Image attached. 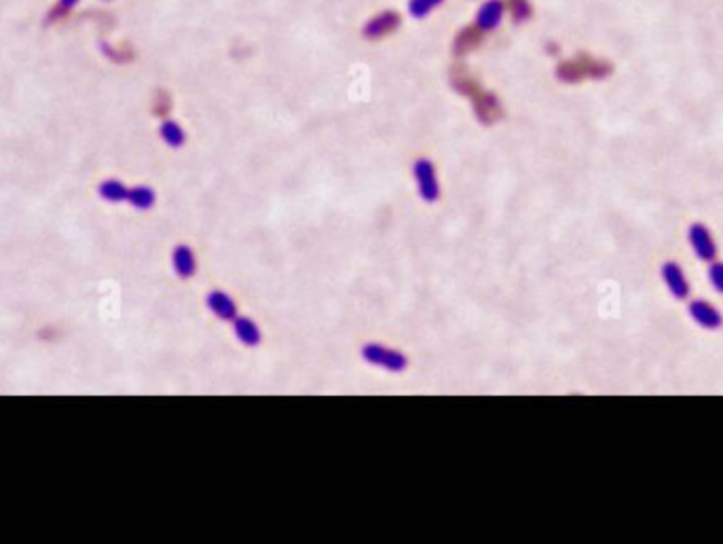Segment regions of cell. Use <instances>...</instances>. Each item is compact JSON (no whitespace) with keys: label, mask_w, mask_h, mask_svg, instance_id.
<instances>
[{"label":"cell","mask_w":723,"mask_h":544,"mask_svg":"<svg viewBox=\"0 0 723 544\" xmlns=\"http://www.w3.org/2000/svg\"><path fill=\"white\" fill-rule=\"evenodd\" d=\"M159 134L161 138H163V142H165L167 146H171V149H180V146L184 144V140H186L184 129H182L176 121H163V123H161Z\"/></svg>","instance_id":"11"},{"label":"cell","mask_w":723,"mask_h":544,"mask_svg":"<svg viewBox=\"0 0 723 544\" xmlns=\"http://www.w3.org/2000/svg\"><path fill=\"white\" fill-rule=\"evenodd\" d=\"M505 13V2L503 0H484L481 9L476 11V26L482 32H491L495 30Z\"/></svg>","instance_id":"6"},{"label":"cell","mask_w":723,"mask_h":544,"mask_svg":"<svg viewBox=\"0 0 723 544\" xmlns=\"http://www.w3.org/2000/svg\"><path fill=\"white\" fill-rule=\"evenodd\" d=\"M173 270L180 277H188V275L195 273V257H193L191 248L178 246L173 250Z\"/></svg>","instance_id":"10"},{"label":"cell","mask_w":723,"mask_h":544,"mask_svg":"<svg viewBox=\"0 0 723 544\" xmlns=\"http://www.w3.org/2000/svg\"><path fill=\"white\" fill-rule=\"evenodd\" d=\"M79 4V0H60V9L62 11H70Z\"/></svg>","instance_id":"19"},{"label":"cell","mask_w":723,"mask_h":544,"mask_svg":"<svg viewBox=\"0 0 723 544\" xmlns=\"http://www.w3.org/2000/svg\"><path fill=\"white\" fill-rule=\"evenodd\" d=\"M709 282L717 292H723V263H713L709 267Z\"/></svg>","instance_id":"18"},{"label":"cell","mask_w":723,"mask_h":544,"mask_svg":"<svg viewBox=\"0 0 723 544\" xmlns=\"http://www.w3.org/2000/svg\"><path fill=\"white\" fill-rule=\"evenodd\" d=\"M609 75V66L603 64V62H596V60H590L586 55L577 58V60H571V62H564L559 66V73L557 77L564 81V83H577L586 77H594V79H603Z\"/></svg>","instance_id":"1"},{"label":"cell","mask_w":723,"mask_h":544,"mask_svg":"<svg viewBox=\"0 0 723 544\" xmlns=\"http://www.w3.org/2000/svg\"><path fill=\"white\" fill-rule=\"evenodd\" d=\"M208 303H210V307L218 314V316H223V318H231L233 314H235V305H233V301L227 297V294H223V292H212L210 297H208Z\"/></svg>","instance_id":"14"},{"label":"cell","mask_w":723,"mask_h":544,"mask_svg":"<svg viewBox=\"0 0 723 544\" xmlns=\"http://www.w3.org/2000/svg\"><path fill=\"white\" fill-rule=\"evenodd\" d=\"M482 36H484V32H482L478 26L461 30L459 36L455 38V53L457 55H466L468 51L476 49L478 45H482Z\"/></svg>","instance_id":"9"},{"label":"cell","mask_w":723,"mask_h":544,"mask_svg":"<svg viewBox=\"0 0 723 544\" xmlns=\"http://www.w3.org/2000/svg\"><path fill=\"white\" fill-rule=\"evenodd\" d=\"M662 279H664L668 292H670L675 299H687V294H690V282H687L685 273H683V270H681L677 263L668 261V263L662 265Z\"/></svg>","instance_id":"5"},{"label":"cell","mask_w":723,"mask_h":544,"mask_svg":"<svg viewBox=\"0 0 723 544\" xmlns=\"http://www.w3.org/2000/svg\"><path fill=\"white\" fill-rule=\"evenodd\" d=\"M414 178L419 182V188L425 199H436L438 197V181L434 174V166L427 159H419L412 168Z\"/></svg>","instance_id":"7"},{"label":"cell","mask_w":723,"mask_h":544,"mask_svg":"<svg viewBox=\"0 0 723 544\" xmlns=\"http://www.w3.org/2000/svg\"><path fill=\"white\" fill-rule=\"evenodd\" d=\"M687 311H690L692 320H694L698 326H702V329L715 331V329H719L723 324L722 311H719L717 307H713L711 303L702 301V299L692 301L690 307H687Z\"/></svg>","instance_id":"4"},{"label":"cell","mask_w":723,"mask_h":544,"mask_svg":"<svg viewBox=\"0 0 723 544\" xmlns=\"http://www.w3.org/2000/svg\"><path fill=\"white\" fill-rule=\"evenodd\" d=\"M97 193L108 203H123L129 197V188L121 181H117V178H108V181L100 182Z\"/></svg>","instance_id":"8"},{"label":"cell","mask_w":723,"mask_h":544,"mask_svg":"<svg viewBox=\"0 0 723 544\" xmlns=\"http://www.w3.org/2000/svg\"><path fill=\"white\" fill-rule=\"evenodd\" d=\"M476 114L484 123H491L499 117V100L491 93L481 95V100L476 102Z\"/></svg>","instance_id":"13"},{"label":"cell","mask_w":723,"mask_h":544,"mask_svg":"<svg viewBox=\"0 0 723 544\" xmlns=\"http://www.w3.org/2000/svg\"><path fill=\"white\" fill-rule=\"evenodd\" d=\"M687 240H690V246L692 250L696 252V257L700 261H715L717 257V244L709 231L707 225L702 223H694L687 231Z\"/></svg>","instance_id":"2"},{"label":"cell","mask_w":723,"mask_h":544,"mask_svg":"<svg viewBox=\"0 0 723 544\" xmlns=\"http://www.w3.org/2000/svg\"><path fill=\"white\" fill-rule=\"evenodd\" d=\"M444 0H408V13L414 19H423L427 17L434 9H438Z\"/></svg>","instance_id":"15"},{"label":"cell","mask_w":723,"mask_h":544,"mask_svg":"<svg viewBox=\"0 0 723 544\" xmlns=\"http://www.w3.org/2000/svg\"><path fill=\"white\" fill-rule=\"evenodd\" d=\"M505 6L510 9V15L516 23H523L533 15V6H531L529 0H508Z\"/></svg>","instance_id":"16"},{"label":"cell","mask_w":723,"mask_h":544,"mask_svg":"<svg viewBox=\"0 0 723 544\" xmlns=\"http://www.w3.org/2000/svg\"><path fill=\"white\" fill-rule=\"evenodd\" d=\"M402 17L400 13L396 11H381L379 15L370 17L364 26V36L370 38V41H377V38H383L392 32H396L400 28Z\"/></svg>","instance_id":"3"},{"label":"cell","mask_w":723,"mask_h":544,"mask_svg":"<svg viewBox=\"0 0 723 544\" xmlns=\"http://www.w3.org/2000/svg\"><path fill=\"white\" fill-rule=\"evenodd\" d=\"M237 333H240L241 341H245V343H256L258 341V331H256V326L250 320H240L237 322Z\"/></svg>","instance_id":"17"},{"label":"cell","mask_w":723,"mask_h":544,"mask_svg":"<svg viewBox=\"0 0 723 544\" xmlns=\"http://www.w3.org/2000/svg\"><path fill=\"white\" fill-rule=\"evenodd\" d=\"M127 201H129L134 208H138V210H149V208H153V203H155V191H153L151 186H144V184L134 186V188H129Z\"/></svg>","instance_id":"12"}]
</instances>
